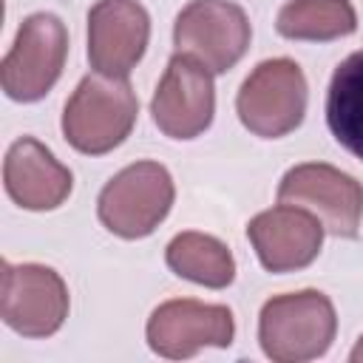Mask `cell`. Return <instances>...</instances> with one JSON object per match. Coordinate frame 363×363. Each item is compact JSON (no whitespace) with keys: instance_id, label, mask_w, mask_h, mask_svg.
Here are the masks:
<instances>
[{"instance_id":"9a60e30c","label":"cell","mask_w":363,"mask_h":363,"mask_svg":"<svg viewBox=\"0 0 363 363\" xmlns=\"http://www.w3.org/2000/svg\"><path fill=\"white\" fill-rule=\"evenodd\" d=\"M326 125L337 145L363 162V51L335 68L326 91Z\"/></svg>"},{"instance_id":"30bf717a","label":"cell","mask_w":363,"mask_h":363,"mask_svg":"<svg viewBox=\"0 0 363 363\" xmlns=\"http://www.w3.org/2000/svg\"><path fill=\"white\" fill-rule=\"evenodd\" d=\"M150 113L164 136L196 139L210 128L216 113L213 74L184 54L170 57L150 99Z\"/></svg>"},{"instance_id":"2e32d148","label":"cell","mask_w":363,"mask_h":363,"mask_svg":"<svg viewBox=\"0 0 363 363\" xmlns=\"http://www.w3.org/2000/svg\"><path fill=\"white\" fill-rule=\"evenodd\" d=\"M275 28L286 40L326 43L349 37L357 28L352 0H286L275 17Z\"/></svg>"},{"instance_id":"6da1fadb","label":"cell","mask_w":363,"mask_h":363,"mask_svg":"<svg viewBox=\"0 0 363 363\" xmlns=\"http://www.w3.org/2000/svg\"><path fill=\"white\" fill-rule=\"evenodd\" d=\"M136 113L139 99L133 88L119 77L94 71L82 77V82L65 102L62 136L74 150L85 156H102L130 136Z\"/></svg>"},{"instance_id":"5b68a950","label":"cell","mask_w":363,"mask_h":363,"mask_svg":"<svg viewBox=\"0 0 363 363\" xmlns=\"http://www.w3.org/2000/svg\"><path fill=\"white\" fill-rule=\"evenodd\" d=\"M68 57V31L57 14H28L14 37V45L0 62V82L9 99L37 102L60 79Z\"/></svg>"},{"instance_id":"8992f818","label":"cell","mask_w":363,"mask_h":363,"mask_svg":"<svg viewBox=\"0 0 363 363\" xmlns=\"http://www.w3.org/2000/svg\"><path fill=\"white\" fill-rule=\"evenodd\" d=\"M250 40L247 14L230 0H190L173 23L176 54L201 62L210 74H227L247 54Z\"/></svg>"},{"instance_id":"5bb4252c","label":"cell","mask_w":363,"mask_h":363,"mask_svg":"<svg viewBox=\"0 0 363 363\" xmlns=\"http://www.w3.org/2000/svg\"><path fill=\"white\" fill-rule=\"evenodd\" d=\"M164 261L173 275L207 289H224L235 281V258L230 247L207 233H179L167 244Z\"/></svg>"},{"instance_id":"7c38bea8","label":"cell","mask_w":363,"mask_h":363,"mask_svg":"<svg viewBox=\"0 0 363 363\" xmlns=\"http://www.w3.org/2000/svg\"><path fill=\"white\" fill-rule=\"evenodd\" d=\"M323 233V224L309 210L281 201L247 224V238L267 272H295L309 267L320 252Z\"/></svg>"},{"instance_id":"e0dca14e","label":"cell","mask_w":363,"mask_h":363,"mask_svg":"<svg viewBox=\"0 0 363 363\" xmlns=\"http://www.w3.org/2000/svg\"><path fill=\"white\" fill-rule=\"evenodd\" d=\"M349 360H352V363H360V360H363V335L357 337V343H354V349H352Z\"/></svg>"},{"instance_id":"3957f363","label":"cell","mask_w":363,"mask_h":363,"mask_svg":"<svg viewBox=\"0 0 363 363\" xmlns=\"http://www.w3.org/2000/svg\"><path fill=\"white\" fill-rule=\"evenodd\" d=\"M306 77L289 57L258 62L241 82L235 111L241 125L261 139H281L292 133L306 113Z\"/></svg>"},{"instance_id":"4fadbf2b","label":"cell","mask_w":363,"mask_h":363,"mask_svg":"<svg viewBox=\"0 0 363 363\" xmlns=\"http://www.w3.org/2000/svg\"><path fill=\"white\" fill-rule=\"evenodd\" d=\"M3 184L9 199L23 210H57L74 187L71 170L34 136L17 139L3 162Z\"/></svg>"},{"instance_id":"7a4b0ae2","label":"cell","mask_w":363,"mask_h":363,"mask_svg":"<svg viewBox=\"0 0 363 363\" xmlns=\"http://www.w3.org/2000/svg\"><path fill=\"white\" fill-rule=\"evenodd\" d=\"M335 332L337 315L320 289L275 295L258 315V343L275 363H303L326 354Z\"/></svg>"},{"instance_id":"ba28073f","label":"cell","mask_w":363,"mask_h":363,"mask_svg":"<svg viewBox=\"0 0 363 363\" xmlns=\"http://www.w3.org/2000/svg\"><path fill=\"white\" fill-rule=\"evenodd\" d=\"M0 318L23 337H51L68 318V286L51 267L3 261Z\"/></svg>"},{"instance_id":"52a82bcc","label":"cell","mask_w":363,"mask_h":363,"mask_svg":"<svg viewBox=\"0 0 363 363\" xmlns=\"http://www.w3.org/2000/svg\"><path fill=\"white\" fill-rule=\"evenodd\" d=\"M278 201L309 210L326 233L357 238L363 218V184L323 162H303L284 173Z\"/></svg>"},{"instance_id":"8fae6325","label":"cell","mask_w":363,"mask_h":363,"mask_svg":"<svg viewBox=\"0 0 363 363\" xmlns=\"http://www.w3.org/2000/svg\"><path fill=\"white\" fill-rule=\"evenodd\" d=\"M150 17L136 0H96L88 11V62L96 74L125 79L145 57Z\"/></svg>"},{"instance_id":"9c48e42d","label":"cell","mask_w":363,"mask_h":363,"mask_svg":"<svg viewBox=\"0 0 363 363\" xmlns=\"http://www.w3.org/2000/svg\"><path fill=\"white\" fill-rule=\"evenodd\" d=\"M147 346L167 360H184L207 346H230L235 337L233 312L221 303L176 298L159 303L145 326Z\"/></svg>"},{"instance_id":"277c9868","label":"cell","mask_w":363,"mask_h":363,"mask_svg":"<svg viewBox=\"0 0 363 363\" xmlns=\"http://www.w3.org/2000/svg\"><path fill=\"white\" fill-rule=\"evenodd\" d=\"M176 199L173 176L159 162H136L119 170L96 199L102 227L119 238L150 235L170 213Z\"/></svg>"}]
</instances>
